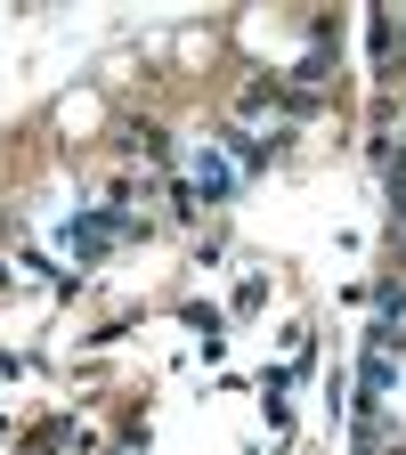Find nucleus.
Returning <instances> with one entry per match:
<instances>
[{"label":"nucleus","instance_id":"obj_1","mask_svg":"<svg viewBox=\"0 0 406 455\" xmlns=\"http://www.w3.org/2000/svg\"><path fill=\"white\" fill-rule=\"evenodd\" d=\"M227 188H236V163H227V155H195V196H227Z\"/></svg>","mask_w":406,"mask_h":455}]
</instances>
